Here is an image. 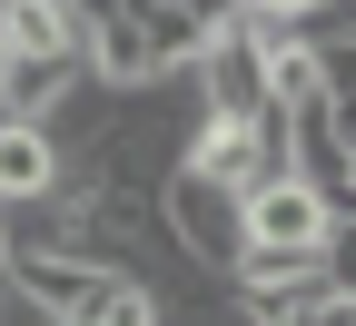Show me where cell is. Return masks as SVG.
Listing matches in <instances>:
<instances>
[{
	"label": "cell",
	"instance_id": "6da1fadb",
	"mask_svg": "<svg viewBox=\"0 0 356 326\" xmlns=\"http://www.w3.org/2000/svg\"><path fill=\"white\" fill-rule=\"evenodd\" d=\"M168 227H178V247L198 257V277L238 287V267H248V198H228V188L198 178V168H178V178H168Z\"/></svg>",
	"mask_w": 356,
	"mask_h": 326
},
{
	"label": "cell",
	"instance_id": "7a4b0ae2",
	"mask_svg": "<svg viewBox=\"0 0 356 326\" xmlns=\"http://www.w3.org/2000/svg\"><path fill=\"white\" fill-rule=\"evenodd\" d=\"M337 198L317 178H277L267 198H248V247H287V257H327L337 247Z\"/></svg>",
	"mask_w": 356,
	"mask_h": 326
},
{
	"label": "cell",
	"instance_id": "3957f363",
	"mask_svg": "<svg viewBox=\"0 0 356 326\" xmlns=\"http://www.w3.org/2000/svg\"><path fill=\"white\" fill-rule=\"evenodd\" d=\"M0 30H10L20 60H89L99 10H79V0H0Z\"/></svg>",
	"mask_w": 356,
	"mask_h": 326
},
{
	"label": "cell",
	"instance_id": "277c9868",
	"mask_svg": "<svg viewBox=\"0 0 356 326\" xmlns=\"http://www.w3.org/2000/svg\"><path fill=\"white\" fill-rule=\"evenodd\" d=\"M168 326H257V307H248L238 287H198V297L168 307Z\"/></svg>",
	"mask_w": 356,
	"mask_h": 326
},
{
	"label": "cell",
	"instance_id": "5b68a950",
	"mask_svg": "<svg viewBox=\"0 0 356 326\" xmlns=\"http://www.w3.org/2000/svg\"><path fill=\"white\" fill-rule=\"evenodd\" d=\"M20 297V247H10V218H0V307Z\"/></svg>",
	"mask_w": 356,
	"mask_h": 326
},
{
	"label": "cell",
	"instance_id": "8992f818",
	"mask_svg": "<svg viewBox=\"0 0 356 326\" xmlns=\"http://www.w3.org/2000/svg\"><path fill=\"white\" fill-rule=\"evenodd\" d=\"M297 326H356V297H327L317 316H297Z\"/></svg>",
	"mask_w": 356,
	"mask_h": 326
}]
</instances>
